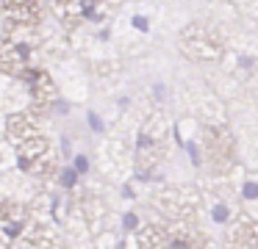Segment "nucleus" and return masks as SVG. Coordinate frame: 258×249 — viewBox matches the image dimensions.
Returning a JSON list of instances; mask_svg holds the SVG:
<instances>
[{"label": "nucleus", "instance_id": "obj_15", "mask_svg": "<svg viewBox=\"0 0 258 249\" xmlns=\"http://www.w3.org/2000/svg\"><path fill=\"white\" fill-rule=\"evenodd\" d=\"M172 249H186V241H172Z\"/></svg>", "mask_w": 258, "mask_h": 249}, {"label": "nucleus", "instance_id": "obj_12", "mask_svg": "<svg viewBox=\"0 0 258 249\" xmlns=\"http://www.w3.org/2000/svg\"><path fill=\"white\" fill-rule=\"evenodd\" d=\"M122 197L125 199H136V191H134V186H131V183H125V186H122Z\"/></svg>", "mask_w": 258, "mask_h": 249}, {"label": "nucleus", "instance_id": "obj_9", "mask_svg": "<svg viewBox=\"0 0 258 249\" xmlns=\"http://www.w3.org/2000/svg\"><path fill=\"white\" fill-rule=\"evenodd\" d=\"M136 227H139V216H136V213H125L122 216V230H136Z\"/></svg>", "mask_w": 258, "mask_h": 249}, {"label": "nucleus", "instance_id": "obj_3", "mask_svg": "<svg viewBox=\"0 0 258 249\" xmlns=\"http://www.w3.org/2000/svg\"><path fill=\"white\" fill-rule=\"evenodd\" d=\"M86 122H89V127L95 133H106V122H103L100 114H95V111H86Z\"/></svg>", "mask_w": 258, "mask_h": 249}, {"label": "nucleus", "instance_id": "obj_5", "mask_svg": "<svg viewBox=\"0 0 258 249\" xmlns=\"http://www.w3.org/2000/svg\"><path fill=\"white\" fill-rule=\"evenodd\" d=\"M241 197H244L247 202H252V199H258V183H255V180H247V183H241Z\"/></svg>", "mask_w": 258, "mask_h": 249}, {"label": "nucleus", "instance_id": "obj_2", "mask_svg": "<svg viewBox=\"0 0 258 249\" xmlns=\"http://www.w3.org/2000/svg\"><path fill=\"white\" fill-rule=\"evenodd\" d=\"M78 180H81V175L73 169V166H64L61 175H58V183H61V188H75V186H78Z\"/></svg>", "mask_w": 258, "mask_h": 249}, {"label": "nucleus", "instance_id": "obj_13", "mask_svg": "<svg viewBox=\"0 0 258 249\" xmlns=\"http://www.w3.org/2000/svg\"><path fill=\"white\" fill-rule=\"evenodd\" d=\"M239 66H241V69H252V58H247V55H239Z\"/></svg>", "mask_w": 258, "mask_h": 249}, {"label": "nucleus", "instance_id": "obj_7", "mask_svg": "<svg viewBox=\"0 0 258 249\" xmlns=\"http://www.w3.org/2000/svg\"><path fill=\"white\" fill-rule=\"evenodd\" d=\"M183 147H186V152H189V160H191V166H200V149H197V144L186 141Z\"/></svg>", "mask_w": 258, "mask_h": 249}, {"label": "nucleus", "instance_id": "obj_1", "mask_svg": "<svg viewBox=\"0 0 258 249\" xmlns=\"http://www.w3.org/2000/svg\"><path fill=\"white\" fill-rule=\"evenodd\" d=\"M211 221L214 224H228L230 221V208H228V202H217V205H211Z\"/></svg>", "mask_w": 258, "mask_h": 249}, {"label": "nucleus", "instance_id": "obj_11", "mask_svg": "<svg viewBox=\"0 0 258 249\" xmlns=\"http://www.w3.org/2000/svg\"><path fill=\"white\" fill-rule=\"evenodd\" d=\"M153 97H156V100H167V86H164V83H156V86H153Z\"/></svg>", "mask_w": 258, "mask_h": 249}, {"label": "nucleus", "instance_id": "obj_14", "mask_svg": "<svg viewBox=\"0 0 258 249\" xmlns=\"http://www.w3.org/2000/svg\"><path fill=\"white\" fill-rule=\"evenodd\" d=\"M117 105H119V108H128L131 100H128V97H119V100H117Z\"/></svg>", "mask_w": 258, "mask_h": 249}, {"label": "nucleus", "instance_id": "obj_8", "mask_svg": "<svg viewBox=\"0 0 258 249\" xmlns=\"http://www.w3.org/2000/svg\"><path fill=\"white\" fill-rule=\"evenodd\" d=\"M81 14H84L86 20H92V22L100 20V14H97V6H92V3H84V6H81Z\"/></svg>", "mask_w": 258, "mask_h": 249}, {"label": "nucleus", "instance_id": "obj_6", "mask_svg": "<svg viewBox=\"0 0 258 249\" xmlns=\"http://www.w3.org/2000/svg\"><path fill=\"white\" fill-rule=\"evenodd\" d=\"M131 25H134L139 33H147V31H150V20H147V17H142V14H136L134 20H131Z\"/></svg>", "mask_w": 258, "mask_h": 249}, {"label": "nucleus", "instance_id": "obj_10", "mask_svg": "<svg viewBox=\"0 0 258 249\" xmlns=\"http://www.w3.org/2000/svg\"><path fill=\"white\" fill-rule=\"evenodd\" d=\"M150 144H153V138L147 136V133H139V136H136V147H139V149H147Z\"/></svg>", "mask_w": 258, "mask_h": 249}, {"label": "nucleus", "instance_id": "obj_4", "mask_svg": "<svg viewBox=\"0 0 258 249\" xmlns=\"http://www.w3.org/2000/svg\"><path fill=\"white\" fill-rule=\"evenodd\" d=\"M89 158H86V155L84 152H78V155H75V158H73V169L75 172H78V175H89Z\"/></svg>", "mask_w": 258, "mask_h": 249}]
</instances>
